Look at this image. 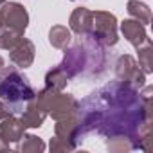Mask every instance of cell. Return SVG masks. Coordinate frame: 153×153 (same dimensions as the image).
I'll return each instance as SVG.
<instances>
[{
	"label": "cell",
	"instance_id": "6da1fadb",
	"mask_svg": "<svg viewBox=\"0 0 153 153\" xmlns=\"http://www.w3.org/2000/svg\"><path fill=\"white\" fill-rule=\"evenodd\" d=\"M34 94L36 90L18 68L4 67V70L0 72V99L6 101L9 106H20L22 103L27 105Z\"/></svg>",
	"mask_w": 153,
	"mask_h": 153
},
{
	"label": "cell",
	"instance_id": "7a4b0ae2",
	"mask_svg": "<svg viewBox=\"0 0 153 153\" xmlns=\"http://www.w3.org/2000/svg\"><path fill=\"white\" fill-rule=\"evenodd\" d=\"M34 99L47 112V115H51L54 121L70 117L79 112V103L70 94H63L61 90H52L45 87L43 90L34 94Z\"/></svg>",
	"mask_w": 153,
	"mask_h": 153
},
{
	"label": "cell",
	"instance_id": "3957f363",
	"mask_svg": "<svg viewBox=\"0 0 153 153\" xmlns=\"http://www.w3.org/2000/svg\"><path fill=\"white\" fill-rule=\"evenodd\" d=\"M79 135H81V126H79L78 114L65 117V119H59L54 124V137L51 139L49 148L52 153L74 151L76 146H78Z\"/></svg>",
	"mask_w": 153,
	"mask_h": 153
},
{
	"label": "cell",
	"instance_id": "277c9868",
	"mask_svg": "<svg viewBox=\"0 0 153 153\" xmlns=\"http://www.w3.org/2000/svg\"><path fill=\"white\" fill-rule=\"evenodd\" d=\"M97 43L112 47L119 42L117 34V18L110 11H92V25L90 34Z\"/></svg>",
	"mask_w": 153,
	"mask_h": 153
},
{
	"label": "cell",
	"instance_id": "5b68a950",
	"mask_svg": "<svg viewBox=\"0 0 153 153\" xmlns=\"http://www.w3.org/2000/svg\"><path fill=\"white\" fill-rule=\"evenodd\" d=\"M115 76L121 83H126L131 87H142L146 81V74L140 70L137 59L130 54L119 56V59L115 63Z\"/></svg>",
	"mask_w": 153,
	"mask_h": 153
},
{
	"label": "cell",
	"instance_id": "8992f818",
	"mask_svg": "<svg viewBox=\"0 0 153 153\" xmlns=\"http://www.w3.org/2000/svg\"><path fill=\"white\" fill-rule=\"evenodd\" d=\"M0 16H2V22H4L6 27L16 31L18 34H24L27 25H29L27 9L22 4H18V2H6V4H2Z\"/></svg>",
	"mask_w": 153,
	"mask_h": 153
},
{
	"label": "cell",
	"instance_id": "52a82bcc",
	"mask_svg": "<svg viewBox=\"0 0 153 153\" xmlns=\"http://www.w3.org/2000/svg\"><path fill=\"white\" fill-rule=\"evenodd\" d=\"M36 49L34 43L27 38H18V42L9 49V59L18 67V68H29L34 61Z\"/></svg>",
	"mask_w": 153,
	"mask_h": 153
},
{
	"label": "cell",
	"instance_id": "ba28073f",
	"mask_svg": "<svg viewBox=\"0 0 153 153\" xmlns=\"http://www.w3.org/2000/svg\"><path fill=\"white\" fill-rule=\"evenodd\" d=\"M24 135H25V126L20 121V117L11 114L9 117L2 119V124H0V139L9 148V151L13 149V144L20 142V139H24Z\"/></svg>",
	"mask_w": 153,
	"mask_h": 153
},
{
	"label": "cell",
	"instance_id": "9c48e42d",
	"mask_svg": "<svg viewBox=\"0 0 153 153\" xmlns=\"http://www.w3.org/2000/svg\"><path fill=\"white\" fill-rule=\"evenodd\" d=\"M87 61H88V51H87V47L78 45V47L67 51L65 59H63V63L59 67L67 72L68 78H72V76H78L79 72L85 70Z\"/></svg>",
	"mask_w": 153,
	"mask_h": 153
},
{
	"label": "cell",
	"instance_id": "30bf717a",
	"mask_svg": "<svg viewBox=\"0 0 153 153\" xmlns=\"http://www.w3.org/2000/svg\"><path fill=\"white\" fill-rule=\"evenodd\" d=\"M121 33H123V36L128 40V43H131L135 49H139V47H142V45H146V43H151L149 38H148V34H146L144 25H142L140 22L133 20V18L121 22Z\"/></svg>",
	"mask_w": 153,
	"mask_h": 153
},
{
	"label": "cell",
	"instance_id": "8fae6325",
	"mask_svg": "<svg viewBox=\"0 0 153 153\" xmlns=\"http://www.w3.org/2000/svg\"><path fill=\"white\" fill-rule=\"evenodd\" d=\"M68 25L72 33L79 36H88L92 25V11L87 7H76L68 18Z\"/></svg>",
	"mask_w": 153,
	"mask_h": 153
},
{
	"label": "cell",
	"instance_id": "7c38bea8",
	"mask_svg": "<svg viewBox=\"0 0 153 153\" xmlns=\"http://www.w3.org/2000/svg\"><path fill=\"white\" fill-rule=\"evenodd\" d=\"M45 117H47V112H45V110L38 105V101L33 97L31 101H27L25 110H22L20 121L24 123L25 128H40V126L43 124Z\"/></svg>",
	"mask_w": 153,
	"mask_h": 153
},
{
	"label": "cell",
	"instance_id": "4fadbf2b",
	"mask_svg": "<svg viewBox=\"0 0 153 153\" xmlns=\"http://www.w3.org/2000/svg\"><path fill=\"white\" fill-rule=\"evenodd\" d=\"M70 38H72L70 29H67L65 25H52L49 31V43L54 49L67 51V47L70 45Z\"/></svg>",
	"mask_w": 153,
	"mask_h": 153
},
{
	"label": "cell",
	"instance_id": "5bb4252c",
	"mask_svg": "<svg viewBox=\"0 0 153 153\" xmlns=\"http://www.w3.org/2000/svg\"><path fill=\"white\" fill-rule=\"evenodd\" d=\"M126 11H128V15L133 20L140 22L142 25H148L151 22V9L144 2H139V0H130L128 6H126Z\"/></svg>",
	"mask_w": 153,
	"mask_h": 153
},
{
	"label": "cell",
	"instance_id": "9a60e30c",
	"mask_svg": "<svg viewBox=\"0 0 153 153\" xmlns=\"http://www.w3.org/2000/svg\"><path fill=\"white\" fill-rule=\"evenodd\" d=\"M68 83V76L67 72L58 65L54 68H51L47 74H45V87L47 88H52V90H63Z\"/></svg>",
	"mask_w": 153,
	"mask_h": 153
},
{
	"label": "cell",
	"instance_id": "2e32d148",
	"mask_svg": "<svg viewBox=\"0 0 153 153\" xmlns=\"http://www.w3.org/2000/svg\"><path fill=\"white\" fill-rule=\"evenodd\" d=\"M139 52V67L144 74H151L153 72V49H151V43H146L142 47L137 49Z\"/></svg>",
	"mask_w": 153,
	"mask_h": 153
},
{
	"label": "cell",
	"instance_id": "e0dca14e",
	"mask_svg": "<svg viewBox=\"0 0 153 153\" xmlns=\"http://www.w3.org/2000/svg\"><path fill=\"white\" fill-rule=\"evenodd\" d=\"M18 149L22 153H42L45 151V142L36 135H24V142Z\"/></svg>",
	"mask_w": 153,
	"mask_h": 153
},
{
	"label": "cell",
	"instance_id": "ac0fdd59",
	"mask_svg": "<svg viewBox=\"0 0 153 153\" xmlns=\"http://www.w3.org/2000/svg\"><path fill=\"white\" fill-rule=\"evenodd\" d=\"M22 36H24V34H18L16 31H13V29L2 25V27H0V49L9 51V49L18 42V38H22Z\"/></svg>",
	"mask_w": 153,
	"mask_h": 153
},
{
	"label": "cell",
	"instance_id": "d6986e66",
	"mask_svg": "<svg viewBox=\"0 0 153 153\" xmlns=\"http://www.w3.org/2000/svg\"><path fill=\"white\" fill-rule=\"evenodd\" d=\"M13 114V108L6 103V101H2V99H0V121H2V119H6V117H9Z\"/></svg>",
	"mask_w": 153,
	"mask_h": 153
},
{
	"label": "cell",
	"instance_id": "ffe728a7",
	"mask_svg": "<svg viewBox=\"0 0 153 153\" xmlns=\"http://www.w3.org/2000/svg\"><path fill=\"white\" fill-rule=\"evenodd\" d=\"M4 67H6V61H4V58H2V56H0V72L4 70Z\"/></svg>",
	"mask_w": 153,
	"mask_h": 153
},
{
	"label": "cell",
	"instance_id": "44dd1931",
	"mask_svg": "<svg viewBox=\"0 0 153 153\" xmlns=\"http://www.w3.org/2000/svg\"><path fill=\"white\" fill-rule=\"evenodd\" d=\"M7 2V0H0V6H2V4H6Z\"/></svg>",
	"mask_w": 153,
	"mask_h": 153
},
{
	"label": "cell",
	"instance_id": "7402d4cb",
	"mask_svg": "<svg viewBox=\"0 0 153 153\" xmlns=\"http://www.w3.org/2000/svg\"><path fill=\"white\" fill-rule=\"evenodd\" d=\"M4 25V22H2V16H0V27H2Z\"/></svg>",
	"mask_w": 153,
	"mask_h": 153
}]
</instances>
